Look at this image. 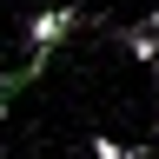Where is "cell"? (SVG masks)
<instances>
[{"label":"cell","mask_w":159,"mask_h":159,"mask_svg":"<svg viewBox=\"0 0 159 159\" xmlns=\"http://www.w3.org/2000/svg\"><path fill=\"white\" fill-rule=\"evenodd\" d=\"M126 53H133V60H146V66H159V20L126 27Z\"/></svg>","instance_id":"cell-2"},{"label":"cell","mask_w":159,"mask_h":159,"mask_svg":"<svg viewBox=\"0 0 159 159\" xmlns=\"http://www.w3.org/2000/svg\"><path fill=\"white\" fill-rule=\"evenodd\" d=\"M93 159H133V146H119V139L99 133V139H93Z\"/></svg>","instance_id":"cell-3"},{"label":"cell","mask_w":159,"mask_h":159,"mask_svg":"<svg viewBox=\"0 0 159 159\" xmlns=\"http://www.w3.org/2000/svg\"><path fill=\"white\" fill-rule=\"evenodd\" d=\"M73 27H80L73 7H47V13H33V20H27V40H33V53H53Z\"/></svg>","instance_id":"cell-1"}]
</instances>
